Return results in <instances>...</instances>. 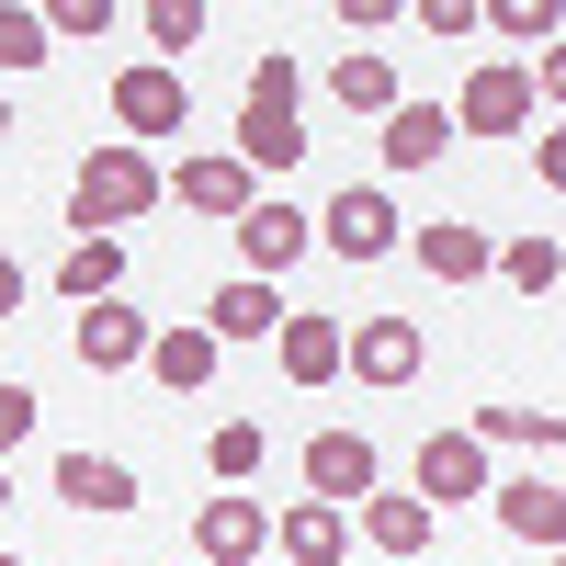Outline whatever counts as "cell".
Segmentation results:
<instances>
[{
	"instance_id": "6da1fadb",
	"label": "cell",
	"mask_w": 566,
	"mask_h": 566,
	"mask_svg": "<svg viewBox=\"0 0 566 566\" xmlns=\"http://www.w3.org/2000/svg\"><path fill=\"white\" fill-rule=\"evenodd\" d=\"M159 193H170V170H159L148 148H125V136H114V148L80 159V181H69V227H80V239H114V227H136Z\"/></svg>"
},
{
	"instance_id": "7a4b0ae2",
	"label": "cell",
	"mask_w": 566,
	"mask_h": 566,
	"mask_svg": "<svg viewBox=\"0 0 566 566\" xmlns=\"http://www.w3.org/2000/svg\"><path fill=\"white\" fill-rule=\"evenodd\" d=\"M295 103H306V69L272 45V57L250 69V103H239V159H250V181L306 159V114H295Z\"/></svg>"
},
{
	"instance_id": "3957f363",
	"label": "cell",
	"mask_w": 566,
	"mask_h": 566,
	"mask_svg": "<svg viewBox=\"0 0 566 566\" xmlns=\"http://www.w3.org/2000/svg\"><path fill=\"white\" fill-rule=\"evenodd\" d=\"M499 476H488V442L476 431H431L408 453V499H431V510H464V499H488Z\"/></svg>"
},
{
	"instance_id": "277c9868",
	"label": "cell",
	"mask_w": 566,
	"mask_h": 566,
	"mask_svg": "<svg viewBox=\"0 0 566 566\" xmlns=\"http://www.w3.org/2000/svg\"><path fill=\"white\" fill-rule=\"evenodd\" d=\"M544 103H533V69L522 57H488L476 80H464V103H453V136H522Z\"/></svg>"
},
{
	"instance_id": "5b68a950",
	"label": "cell",
	"mask_w": 566,
	"mask_h": 566,
	"mask_svg": "<svg viewBox=\"0 0 566 566\" xmlns=\"http://www.w3.org/2000/svg\"><path fill=\"white\" fill-rule=\"evenodd\" d=\"M181 114H193V91H181L170 57H136V69L114 80V125H125V148H136V136H181Z\"/></svg>"
},
{
	"instance_id": "8992f818",
	"label": "cell",
	"mask_w": 566,
	"mask_h": 566,
	"mask_svg": "<svg viewBox=\"0 0 566 566\" xmlns=\"http://www.w3.org/2000/svg\"><path fill=\"white\" fill-rule=\"evenodd\" d=\"M306 239H317V216H306V205H283V193H261V205L239 216V261H250L261 283L295 272V261H306Z\"/></svg>"
},
{
	"instance_id": "52a82bcc",
	"label": "cell",
	"mask_w": 566,
	"mask_h": 566,
	"mask_svg": "<svg viewBox=\"0 0 566 566\" xmlns=\"http://www.w3.org/2000/svg\"><path fill=\"white\" fill-rule=\"evenodd\" d=\"M170 193H181V216H227V227H239V216L261 205V181H250L239 148H205V159H181V170H170Z\"/></svg>"
},
{
	"instance_id": "ba28073f",
	"label": "cell",
	"mask_w": 566,
	"mask_h": 566,
	"mask_svg": "<svg viewBox=\"0 0 566 566\" xmlns=\"http://www.w3.org/2000/svg\"><path fill=\"white\" fill-rule=\"evenodd\" d=\"M419 363H431L419 317H363V328H352V363H340V374H363V386H419Z\"/></svg>"
},
{
	"instance_id": "9c48e42d",
	"label": "cell",
	"mask_w": 566,
	"mask_h": 566,
	"mask_svg": "<svg viewBox=\"0 0 566 566\" xmlns=\"http://www.w3.org/2000/svg\"><path fill=\"white\" fill-rule=\"evenodd\" d=\"M352 533L386 555V566H419V555H431V533H442V510H431V499H386V488H374V499L352 510Z\"/></svg>"
},
{
	"instance_id": "30bf717a",
	"label": "cell",
	"mask_w": 566,
	"mask_h": 566,
	"mask_svg": "<svg viewBox=\"0 0 566 566\" xmlns=\"http://www.w3.org/2000/svg\"><path fill=\"white\" fill-rule=\"evenodd\" d=\"M283 317H295V306H283V283H261V272H239V283H216V295H205L216 352H227V340H283Z\"/></svg>"
},
{
	"instance_id": "8fae6325",
	"label": "cell",
	"mask_w": 566,
	"mask_h": 566,
	"mask_svg": "<svg viewBox=\"0 0 566 566\" xmlns=\"http://www.w3.org/2000/svg\"><path fill=\"white\" fill-rule=\"evenodd\" d=\"M306 499L363 510V499H374V442H363V431H317V442H306Z\"/></svg>"
},
{
	"instance_id": "7c38bea8",
	"label": "cell",
	"mask_w": 566,
	"mask_h": 566,
	"mask_svg": "<svg viewBox=\"0 0 566 566\" xmlns=\"http://www.w3.org/2000/svg\"><path fill=\"white\" fill-rule=\"evenodd\" d=\"M193 555H205V566H261V555H272V510H261V499H205Z\"/></svg>"
},
{
	"instance_id": "4fadbf2b",
	"label": "cell",
	"mask_w": 566,
	"mask_h": 566,
	"mask_svg": "<svg viewBox=\"0 0 566 566\" xmlns=\"http://www.w3.org/2000/svg\"><path fill=\"white\" fill-rule=\"evenodd\" d=\"M317 239L340 250V261H386V250H397V205L374 193V181H352V193L317 216Z\"/></svg>"
},
{
	"instance_id": "5bb4252c",
	"label": "cell",
	"mask_w": 566,
	"mask_h": 566,
	"mask_svg": "<svg viewBox=\"0 0 566 566\" xmlns=\"http://www.w3.org/2000/svg\"><path fill=\"white\" fill-rule=\"evenodd\" d=\"M148 340H159V328L136 317L125 295H103V306H80V363H91V374H136V363H148Z\"/></svg>"
},
{
	"instance_id": "9a60e30c",
	"label": "cell",
	"mask_w": 566,
	"mask_h": 566,
	"mask_svg": "<svg viewBox=\"0 0 566 566\" xmlns=\"http://www.w3.org/2000/svg\"><path fill=\"white\" fill-rule=\"evenodd\" d=\"M408 250H419L431 283H488V272H499V239H488V227H464V216H431Z\"/></svg>"
},
{
	"instance_id": "2e32d148",
	"label": "cell",
	"mask_w": 566,
	"mask_h": 566,
	"mask_svg": "<svg viewBox=\"0 0 566 566\" xmlns=\"http://www.w3.org/2000/svg\"><path fill=\"white\" fill-rule=\"evenodd\" d=\"M488 499H499V533H510V544L566 555V488H544V476H499Z\"/></svg>"
},
{
	"instance_id": "e0dca14e",
	"label": "cell",
	"mask_w": 566,
	"mask_h": 566,
	"mask_svg": "<svg viewBox=\"0 0 566 566\" xmlns=\"http://www.w3.org/2000/svg\"><path fill=\"white\" fill-rule=\"evenodd\" d=\"M57 499L91 510V522H114V510H136V464L125 453H57Z\"/></svg>"
},
{
	"instance_id": "ac0fdd59",
	"label": "cell",
	"mask_w": 566,
	"mask_h": 566,
	"mask_svg": "<svg viewBox=\"0 0 566 566\" xmlns=\"http://www.w3.org/2000/svg\"><path fill=\"white\" fill-rule=\"evenodd\" d=\"M272 352H283V374H295V386H340V363H352V328H340V317H306V306H295Z\"/></svg>"
},
{
	"instance_id": "d6986e66",
	"label": "cell",
	"mask_w": 566,
	"mask_h": 566,
	"mask_svg": "<svg viewBox=\"0 0 566 566\" xmlns=\"http://www.w3.org/2000/svg\"><path fill=\"white\" fill-rule=\"evenodd\" d=\"M216 363H227V352H216V328H205V317H181V328H159V340H148V374H159L170 397H205V386H216Z\"/></svg>"
},
{
	"instance_id": "ffe728a7",
	"label": "cell",
	"mask_w": 566,
	"mask_h": 566,
	"mask_svg": "<svg viewBox=\"0 0 566 566\" xmlns=\"http://www.w3.org/2000/svg\"><path fill=\"white\" fill-rule=\"evenodd\" d=\"M374 148H386V170H431L453 148V103H397L386 125H374Z\"/></svg>"
},
{
	"instance_id": "44dd1931",
	"label": "cell",
	"mask_w": 566,
	"mask_h": 566,
	"mask_svg": "<svg viewBox=\"0 0 566 566\" xmlns=\"http://www.w3.org/2000/svg\"><path fill=\"white\" fill-rule=\"evenodd\" d=\"M328 103H340V114H374V125H386V114L408 103V91H397V57H374V45H352V57L328 69Z\"/></svg>"
},
{
	"instance_id": "7402d4cb",
	"label": "cell",
	"mask_w": 566,
	"mask_h": 566,
	"mask_svg": "<svg viewBox=\"0 0 566 566\" xmlns=\"http://www.w3.org/2000/svg\"><path fill=\"white\" fill-rule=\"evenodd\" d=\"M340 555H352V510H328V499L283 510V566H340Z\"/></svg>"
},
{
	"instance_id": "603a6c76",
	"label": "cell",
	"mask_w": 566,
	"mask_h": 566,
	"mask_svg": "<svg viewBox=\"0 0 566 566\" xmlns=\"http://www.w3.org/2000/svg\"><path fill=\"white\" fill-rule=\"evenodd\" d=\"M125 283V239H69V261H57V295L69 306H103Z\"/></svg>"
},
{
	"instance_id": "cb8c5ba5",
	"label": "cell",
	"mask_w": 566,
	"mask_h": 566,
	"mask_svg": "<svg viewBox=\"0 0 566 566\" xmlns=\"http://www.w3.org/2000/svg\"><path fill=\"white\" fill-rule=\"evenodd\" d=\"M499 283H510V295H555V283H566V250H555V239H499Z\"/></svg>"
},
{
	"instance_id": "d4e9b609",
	"label": "cell",
	"mask_w": 566,
	"mask_h": 566,
	"mask_svg": "<svg viewBox=\"0 0 566 566\" xmlns=\"http://www.w3.org/2000/svg\"><path fill=\"white\" fill-rule=\"evenodd\" d=\"M261 453H272V431H261V419H227V431L205 442V464H216V488H250V476H261Z\"/></svg>"
},
{
	"instance_id": "484cf974",
	"label": "cell",
	"mask_w": 566,
	"mask_h": 566,
	"mask_svg": "<svg viewBox=\"0 0 566 566\" xmlns=\"http://www.w3.org/2000/svg\"><path fill=\"white\" fill-rule=\"evenodd\" d=\"M45 57H57V45H45V12H12V0H0V80H23Z\"/></svg>"
},
{
	"instance_id": "4316f807",
	"label": "cell",
	"mask_w": 566,
	"mask_h": 566,
	"mask_svg": "<svg viewBox=\"0 0 566 566\" xmlns=\"http://www.w3.org/2000/svg\"><path fill=\"white\" fill-rule=\"evenodd\" d=\"M91 34H114V0H57L45 12V45H91Z\"/></svg>"
},
{
	"instance_id": "83f0119b",
	"label": "cell",
	"mask_w": 566,
	"mask_h": 566,
	"mask_svg": "<svg viewBox=\"0 0 566 566\" xmlns=\"http://www.w3.org/2000/svg\"><path fill=\"white\" fill-rule=\"evenodd\" d=\"M148 45H205V0H148Z\"/></svg>"
},
{
	"instance_id": "f1b7e54d",
	"label": "cell",
	"mask_w": 566,
	"mask_h": 566,
	"mask_svg": "<svg viewBox=\"0 0 566 566\" xmlns=\"http://www.w3.org/2000/svg\"><path fill=\"white\" fill-rule=\"evenodd\" d=\"M488 23H499L510 45H555V23H566V12H555V0H499Z\"/></svg>"
},
{
	"instance_id": "f546056e",
	"label": "cell",
	"mask_w": 566,
	"mask_h": 566,
	"mask_svg": "<svg viewBox=\"0 0 566 566\" xmlns=\"http://www.w3.org/2000/svg\"><path fill=\"white\" fill-rule=\"evenodd\" d=\"M34 442V386H0V464Z\"/></svg>"
},
{
	"instance_id": "4dcf8cb0",
	"label": "cell",
	"mask_w": 566,
	"mask_h": 566,
	"mask_svg": "<svg viewBox=\"0 0 566 566\" xmlns=\"http://www.w3.org/2000/svg\"><path fill=\"white\" fill-rule=\"evenodd\" d=\"M419 23H431V34H442V45H453V34H476V23H488V12H476V0H419Z\"/></svg>"
},
{
	"instance_id": "1f68e13d",
	"label": "cell",
	"mask_w": 566,
	"mask_h": 566,
	"mask_svg": "<svg viewBox=\"0 0 566 566\" xmlns=\"http://www.w3.org/2000/svg\"><path fill=\"white\" fill-rule=\"evenodd\" d=\"M533 170H544V193H566V125H544V136H533Z\"/></svg>"
},
{
	"instance_id": "d6a6232c",
	"label": "cell",
	"mask_w": 566,
	"mask_h": 566,
	"mask_svg": "<svg viewBox=\"0 0 566 566\" xmlns=\"http://www.w3.org/2000/svg\"><path fill=\"white\" fill-rule=\"evenodd\" d=\"M533 103H566V45H544V57H533Z\"/></svg>"
},
{
	"instance_id": "836d02e7",
	"label": "cell",
	"mask_w": 566,
	"mask_h": 566,
	"mask_svg": "<svg viewBox=\"0 0 566 566\" xmlns=\"http://www.w3.org/2000/svg\"><path fill=\"white\" fill-rule=\"evenodd\" d=\"M12 306H23V261L0 250V317H12Z\"/></svg>"
},
{
	"instance_id": "e575fe53",
	"label": "cell",
	"mask_w": 566,
	"mask_h": 566,
	"mask_svg": "<svg viewBox=\"0 0 566 566\" xmlns=\"http://www.w3.org/2000/svg\"><path fill=\"white\" fill-rule=\"evenodd\" d=\"M0 499H12V464H0Z\"/></svg>"
},
{
	"instance_id": "d590c367",
	"label": "cell",
	"mask_w": 566,
	"mask_h": 566,
	"mask_svg": "<svg viewBox=\"0 0 566 566\" xmlns=\"http://www.w3.org/2000/svg\"><path fill=\"white\" fill-rule=\"evenodd\" d=\"M0 136H12V103H0Z\"/></svg>"
},
{
	"instance_id": "8d00e7d4",
	"label": "cell",
	"mask_w": 566,
	"mask_h": 566,
	"mask_svg": "<svg viewBox=\"0 0 566 566\" xmlns=\"http://www.w3.org/2000/svg\"><path fill=\"white\" fill-rule=\"evenodd\" d=\"M0 566H23V555H12V544H0Z\"/></svg>"
},
{
	"instance_id": "74e56055",
	"label": "cell",
	"mask_w": 566,
	"mask_h": 566,
	"mask_svg": "<svg viewBox=\"0 0 566 566\" xmlns=\"http://www.w3.org/2000/svg\"><path fill=\"white\" fill-rule=\"evenodd\" d=\"M419 566H431V555H419Z\"/></svg>"
},
{
	"instance_id": "f35d334b",
	"label": "cell",
	"mask_w": 566,
	"mask_h": 566,
	"mask_svg": "<svg viewBox=\"0 0 566 566\" xmlns=\"http://www.w3.org/2000/svg\"><path fill=\"white\" fill-rule=\"evenodd\" d=\"M555 566H566V555H555Z\"/></svg>"
},
{
	"instance_id": "ab89813d",
	"label": "cell",
	"mask_w": 566,
	"mask_h": 566,
	"mask_svg": "<svg viewBox=\"0 0 566 566\" xmlns=\"http://www.w3.org/2000/svg\"><path fill=\"white\" fill-rule=\"evenodd\" d=\"M261 566H272V555H261Z\"/></svg>"
}]
</instances>
